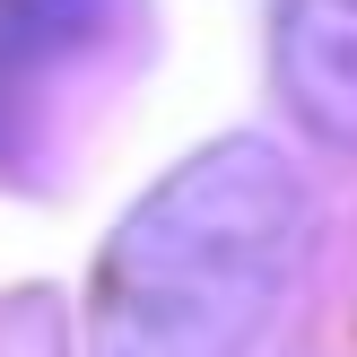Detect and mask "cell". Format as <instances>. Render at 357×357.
Returning <instances> with one entry per match:
<instances>
[{
	"instance_id": "cell-1",
	"label": "cell",
	"mask_w": 357,
	"mask_h": 357,
	"mask_svg": "<svg viewBox=\"0 0 357 357\" xmlns=\"http://www.w3.org/2000/svg\"><path fill=\"white\" fill-rule=\"evenodd\" d=\"M305 253V174L236 131L114 227L87 296L96 357H253Z\"/></svg>"
},
{
	"instance_id": "cell-2",
	"label": "cell",
	"mask_w": 357,
	"mask_h": 357,
	"mask_svg": "<svg viewBox=\"0 0 357 357\" xmlns=\"http://www.w3.org/2000/svg\"><path fill=\"white\" fill-rule=\"evenodd\" d=\"M131 0H0V166L35 149L52 87L105 61Z\"/></svg>"
},
{
	"instance_id": "cell-3",
	"label": "cell",
	"mask_w": 357,
	"mask_h": 357,
	"mask_svg": "<svg viewBox=\"0 0 357 357\" xmlns=\"http://www.w3.org/2000/svg\"><path fill=\"white\" fill-rule=\"evenodd\" d=\"M279 87L323 139H357V0H279Z\"/></svg>"
}]
</instances>
